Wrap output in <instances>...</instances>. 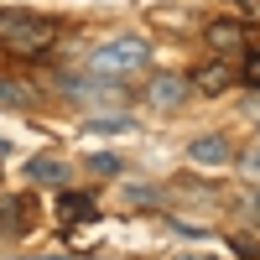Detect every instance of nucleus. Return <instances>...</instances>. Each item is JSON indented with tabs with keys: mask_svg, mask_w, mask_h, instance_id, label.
I'll list each match as a JSON object with an SVG mask.
<instances>
[{
	"mask_svg": "<svg viewBox=\"0 0 260 260\" xmlns=\"http://www.w3.org/2000/svg\"><path fill=\"white\" fill-rule=\"evenodd\" d=\"M62 37L52 16H31V11H0V52L11 57H42Z\"/></svg>",
	"mask_w": 260,
	"mask_h": 260,
	"instance_id": "f257e3e1",
	"label": "nucleus"
},
{
	"mask_svg": "<svg viewBox=\"0 0 260 260\" xmlns=\"http://www.w3.org/2000/svg\"><path fill=\"white\" fill-rule=\"evenodd\" d=\"M89 68L99 78H120V73H141L151 68V42L146 37H110V42H99V47L89 52Z\"/></svg>",
	"mask_w": 260,
	"mask_h": 260,
	"instance_id": "f03ea898",
	"label": "nucleus"
},
{
	"mask_svg": "<svg viewBox=\"0 0 260 260\" xmlns=\"http://www.w3.org/2000/svg\"><path fill=\"white\" fill-rule=\"evenodd\" d=\"M187 94H192V78H182V73H156L146 83V104L151 110H177Z\"/></svg>",
	"mask_w": 260,
	"mask_h": 260,
	"instance_id": "7ed1b4c3",
	"label": "nucleus"
},
{
	"mask_svg": "<svg viewBox=\"0 0 260 260\" xmlns=\"http://www.w3.org/2000/svg\"><path fill=\"white\" fill-rule=\"evenodd\" d=\"M187 161H198V167H229L234 146H229V136H198L187 146Z\"/></svg>",
	"mask_w": 260,
	"mask_h": 260,
	"instance_id": "20e7f679",
	"label": "nucleus"
},
{
	"mask_svg": "<svg viewBox=\"0 0 260 260\" xmlns=\"http://www.w3.org/2000/svg\"><path fill=\"white\" fill-rule=\"evenodd\" d=\"M57 219L68 224V229H73V224H94V219H99V203L89 198V192H68V187H62V198H57Z\"/></svg>",
	"mask_w": 260,
	"mask_h": 260,
	"instance_id": "39448f33",
	"label": "nucleus"
},
{
	"mask_svg": "<svg viewBox=\"0 0 260 260\" xmlns=\"http://www.w3.org/2000/svg\"><path fill=\"white\" fill-rule=\"evenodd\" d=\"M31 224H37L31 198H6V203H0V234H16V240H21Z\"/></svg>",
	"mask_w": 260,
	"mask_h": 260,
	"instance_id": "423d86ee",
	"label": "nucleus"
},
{
	"mask_svg": "<svg viewBox=\"0 0 260 260\" xmlns=\"http://www.w3.org/2000/svg\"><path fill=\"white\" fill-rule=\"evenodd\" d=\"M0 104H11V110H37L42 89L26 83V78H0Z\"/></svg>",
	"mask_w": 260,
	"mask_h": 260,
	"instance_id": "0eeeda50",
	"label": "nucleus"
},
{
	"mask_svg": "<svg viewBox=\"0 0 260 260\" xmlns=\"http://www.w3.org/2000/svg\"><path fill=\"white\" fill-rule=\"evenodd\" d=\"M68 161H62V156H31L26 161V177L31 182H52V187H68Z\"/></svg>",
	"mask_w": 260,
	"mask_h": 260,
	"instance_id": "6e6552de",
	"label": "nucleus"
},
{
	"mask_svg": "<svg viewBox=\"0 0 260 260\" xmlns=\"http://www.w3.org/2000/svg\"><path fill=\"white\" fill-rule=\"evenodd\" d=\"M229 83H234V68H229V62H203V68L192 73V89H198V94H224Z\"/></svg>",
	"mask_w": 260,
	"mask_h": 260,
	"instance_id": "1a4fd4ad",
	"label": "nucleus"
},
{
	"mask_svg": "<svg viewBox=\"0 0 260 260\" xmlns=\"http://www.w3.org/2000/svg\"><path fill=\"white\" fill-rule=\"evenodd\" d=\"M208 47L213 52H234V47H245V31L234 21H208Z\"/></svg>",
	"mask_w": 260,
	"mask_h": 260,
	"instance_id": "9d476101",
	"label": "nucleus"
},
{
	"mask_svg": "<svg viewBox=\"0 0 260 260\" xmlns=\"http://www.w3.org/2000/svg\"><path fill=\"white\" fill-rule=\"evenodd\" d=\"M136 120H125V115H94L89 130H99V136H120V130H130Z\"/></svg>",
	"mask_w": 260,
	"mask_h": 260,
	"instance_id": "9b49d317",
	"label": "nucleus"
},
{
	"mask_svg": "<svg viewBox=\"0 0 260 260\" xmlns=\"http://www.w3.org/2000/svg\"><path fill=\"white\" fill-rule=\"evenodd\" d=\"M240 78L250 83V89H260V47H245V57H240Z\"/></svg>",
	"mask_w": 260,
	"mask_h": 260,
	"instance_id": "f8f14e48",
	"label": "nucleus"
},
{
	"mask_svg": "<svg viewBox=\"0 0 260 260\" xmlns=\"http://www.w3.org/2000/svg\"><path fill=\"white\" fill-rule=\"evenodd\" d=\"M89 172H99V177H120V156H115V151H94Z\"/></svg>",
	"mask_w": 260,
	"mask_h": 260,
	"instance_id": "ddd939ff",
	"label": "nucleus"
},
{
	"mask_svg": "<svg viewBox=\"0 0 260 260\" xmlns=\"http://www.w3.org/2000/svg\"><path fill=\"white\" fill-rule=\"evenodd\" d=\"M240 172H245L250 182H260V146H250L245 156H240Z\"/></svg>",
	"mask_w": 260,
	"mask_h": 260,
	"instance_id": "4468645a",
	"label": "nucleus"
},
{
	"mask_svg": "<svg viewBox=\"0 0 260 260\" xmlns=\"http://www.w3.org/2000/svg\"><path fill=\"white\" fill-rule=\"evenodd\" d=\"M177 260H203V255H177Z\"/></svg>",
	"mask_w": 260,
	"mask_h": 260,
	"instance_id": "2eb2a0df",
	"label": "nucleus"
},
{
	"mask_svg": "<svg viewBox=\"0 0 260 260\" xmlns=\"http://www.w3.org/2000/svg\"><path fill=\"white\" fill-rule=\"evenodd\" d=\"M37 260H62V255H37Z\"/></svg>",
	"mask_w": 260,
	"mask_h": 260,
	"instance_id": "dca6fc26",
	"label": "nucleus"
},
{
	"mask_svg": "<svg viewBox=\"0 0 260 260\" xmlns=\"http://www.w3.org/2000/svg\"><path fill=\"white\" fill-rule=\"evenodd\" d=\"M255 125H260V120H255Z\"/></svg>",
	"mask_w": 260,
	"mask_h": 260,
	"instance_id": "f3484780",
	"label": "nucleus"
}]
</instances>
